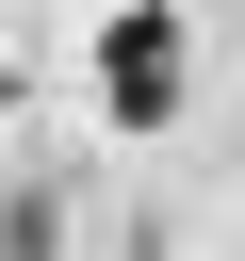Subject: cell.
<instances>
[{"label": "cell", "instance_id": "obj_1", "mask_svg": "<svg viewBox=\"0 0 245 261\" xmlns=\"http://www.w3.org/2000/svg\"><path fill=\"white\" fill-rule=\"evenodd\" d=\"M98 98H114V130H163V114H180V16H163V0H131V16L98 33Z\"/></svg>", "mask_w": 245, "mask_h": 261}]
</instances>
